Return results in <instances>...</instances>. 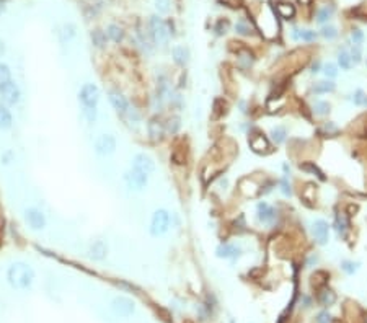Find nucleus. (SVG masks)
<instances>
[{
	"instance_id": "nucleus-9",
	"label": "nucleus",
	"mask_w": 367,
	"mask_h": 323,
	"mask_svg": "<svg viewBox=\"0 0 367 323\" xmlns=\"http://www.w3.org/2000/svg\"><path fill=\"white\" fill-rule=\"evenodd\" d=\"M25 220L33 230H41L46 227V217L41 211H38L35 208H28L25 211Z\"/></svg>"
},
{
	"instance_id": "nucleus-33",
	"label": "nucleus",
	"mask_w": 367,
	"mask_h": 323,
	"mask_svg": "<svg viewBox=\"0 0 367 323\" xmlns=\"http://www.w3.org/2000/svg\"><path fill=\"white\" fill-rule=\"evenodd\" d=\"M91 41H93V44H97L98 48H101V46H103L105 41H106V36H105L103 31L95 30V31L91 33Z\"/></svg>"
},
{
	"instance_id": "nucleus-47",
	"label": "nucleus",
	"mask_w": 367,
	"mask_h": 323,
	"mask_svg": "<svg viewBox=\"0 0 367 323\" xmlns=\"http://www.w3.org/2000/svg\"><path fill=\"white\" fill-rule=\"evenodd\" d=\"M318 69H320V64H318V62H315V64L312 66V72L317 74V72H318Z\"/></svg>"
},
{
	"instance_id": "nucleus-23",
	"label": "nucleus",
	"mask_w": 367,
	"mask_h": 323,
	"mask_svg": "<svg viewBox=\"0 0 367 323\" xmlns=\"http://www.w3.org/2000/svg\"><path fill=\"white\" fill-rule=\"evenodd\" d=\"M106 35L111 38L114 43H119V41H123V38H124V31H123V28H119L118 25H109Z\"/></svg>"
},
{
	"instance_id": "nucleus-25",
	"label": "nucleus",
	"mask_w": 367,
	"mask_h": 323,
	"mask_svg": "<svg viewBox=\"0 0 367 323\" xmlns=\"http://www.w3.org/2000/svg\"><path fill=\"white\" fill-rule=\"evenodd\" d=\"M286 136H287V132H286V128H283V126H276V128L271 131V139L274 140L276 144H283L286 140Z\"/></svg>"
},
{
	"instance_id": "nucleus-35",
	"label": "nucleus",
	"mask_w": 367,
	"mask_h": 323,
	"mask_svg": "<svg viewBox=\"0 0 367 323\" xmlns=\"http://www.w3.org/2000/svg\"><path fill=\"white\" fill-rule=\"evenodd\" d=\"M354 103L357 106H367V95L362 90H356V93H354Z\"/></svg>"
},
{
	"instance_id": "nucleus-11",
	"label": "nucleus",
	"mask_w": 367,
	"mask_h": 323,
	"mask_svg": "<svg viewBox=\"0 0 367 323\" xmlns=\"http://www.w3.org/2000/svg\"><path fill=\"white\" fill-rule=\"evenodd\" d=\"M132 168L140 170L149 175V173H152L155 170V163L152 160V157L145 155V154H137L134 159H132Z\"/></svg>"
},
{
	"instance_id": "nucleus-39",
	"label": "nucleus",
	"mask_w": 367,
	"mask_h": 323,
	"mask_svg": "<svg viewBox=\"0 0 367 323\" xmlns=\"http://www.w3.org/2000/svg\"><path fill=\"white\" fill-rule=\"evenodd\" d=\"M357 263H351V261H343L341 268H343V271H346L348 274H354L357 271Z\"/></svg>"
},
{
	"instance_id": "nucleus-8",
	"label": "nucleus",
	"mask_w": 367,
	"mask_h": 323,
	"mask_svg": "<svg viewBox=\"0 0 367 323\" xmlns=\"http://www.w3.org/2000/svg\"><path fill=\"white\" fill-rule=\"evenodd\" d=\"M111 309L119 317H129L134 313V302L128 297H116L111 304Z\"/></svg>"
},
{
	"instance_id": "nucleus-4",
	"label": "nucleus",
	"mask_w": 367,
	"mask_h": 323,
	"mask_svg": "<svg viewBox=\"0 0 367 323\" xmlns=\"http://www.w3.org/2000/svg\"><path fill=\"white\" fill-rule=\"evenodd\" d=\"M150 35L157 44H162V46L167 44L170 39V31H168L167 23L159 17H152L150 18Z\"/></svg>"
},
{
	"instance_id": "nucleus-20",
	"label": "nucleus",
	"mask_w": 367,
	"mask_h": 323,
	"mask_svg": "<svg viewBox=\"0 0 367 323\" xmlns=\"http://www.w3.org/2000/svg\"><path fill=\"white\" fill-rule=\"evenodd\" d=\"M217 256L219 258H237L240 255V248L237 245H229V243H224L217 248Z\"/></svg>"
},
{
	"instance_id": "nucleus-1",
	"label": "nucleus",
	"mask_w": 367,
	"mask_h": 323,
	"mask_svg": "<svg viewBox=\"0 0 367 323\" xmlns=\"http://www.w3.org/2000/svg\"><path fill=\"white\" fill-rule=\"evenodd\" d=\"M7 278H9V282H10L12 287L23 290V289L31 287V284H33L35 273L26 263L18 261V263H13L9 268V271H7Z\"/></svg>"
},
{
	"instance_id": "nucleus-14",
	"label": "nucleus",
	"mask_w": 367,
	"mask_h": 323,
	"mask_svg": "<svg viewBox=\"0 0 367 323\" xmlns=\"http://www.w3.org/2000/svg\"><path fill=\"white\" fill-rule=\"evenodd\" d=\"M314 237H315L317 243H320V245H325V243L328 242V224L325 222V220H322V219L315 220V224H314Z\"/></svg>"
},
{
	"instance_id": "nucleus-10",
	"label": "nucleus",
	"mask_w": 367,
	"mask_h": 323,
	"mask_svg": "<svg viewBox=\"0 0 367 323\" xmlns=\"http://www.w3.org/2000/svg\"><path fill=\"white\" fill-rule=\"evenodd\" d=\"M109 103H111V106L114 108V111L119 113V114H128V111L131 109L126 97H124L123 93L116 92V90L109 92Z\"/></svg>"
},
{
	"instance_id": "nucleus-15",
	"label": "nucleus",
	"mask_w": 367,
	"mask_h": 323,
	"mask_svg": "<svg viewBox=\"0 0 367 323\" xmlns=\"http://www.w3.org/2000/svg\"><path fill=\"white\" fill-rule=\"evenodd\" d=\"M106 243L103 240H97L95 243H91L90 248H88V256L91 259H103L106 256Z\"/></svg>"
},
{
	"instance_id": "nucleus-45",
	"label": "nucleus",
	"mask_w": 367,
	"mask_h": 323,
	"mask_svg": "<svg viewBox=\"0 0 367 323\" xmlns=\"http://www.w3.org/2000/svg\"><path fill=\"white\" fill-rule=\"evenodd\" d=\"M330 320H331V317H330V313H328V312H322L317 317V323H330Z\"/></svg>"
},
{
	"instance_id": "nucleus-44",
	"label": "nucleus",
	"mask_w": 367,
	"mask_h": 323,
	"mask_svg": "<svg viewBox=\"0 0 367 323\" xmlns=\"http://www.w3.org/2000/svg\"><path fill=\"white\" fill-rule=\"evenodd\" d=\"M178 128H179V120H178V118H173V120L168 121V131L170 132H176Z\"/></svg>"
},
{
	"instance_id": "nucleus-27",
	"label": "nucleus",
	"mask_w": 367,
	"mask_h": 323,
	"mask_svg": "<svg viewBox=\"0 0 367 323\" xmlns=\"http://www.w3.org/2000/svg\"><path fill=\"white\" fill-rule=\"evenodd\" d=\"M300 168H302L303 171H310V173H314V175H315V177H318V178L322 180V181L325 180V175H323V171L320 170V168L317 167L315 163H312V162L302 163V165H300Z\"/></svg>"
},
{
	"instance_id": "nucleus-30",
	"label": "nucleus",
	"mask_w": 367,
	"mask_h": 323,
	"mask_svg": "<svg viewBox=\"0 0 367 323\" xmlns=\"http://www.w3.org/2000/svg\"><path fill=\"white\" fill-rule=\"evenodd\" d=\"M320 132L325 134V136H337V134L340 132V129L334 123H325L322 126V129H320Z\"/></svg>"
},
{
	"instance_id": "nucleus-28",
	"label": "nucleus",
	"mask_w": 367,
	"mask_h": 323,
	"mask_svg": "<svg viewBox=\"0 0 367 323\" xmlns=\"http://www.w3.org/2000/svg\"><path fill=\"white\" fill-rule=\"evenodd\" d=\"M12 82V72L7 64H2L0 62V86H4L5 83Z\"/></svg>"
},
{
	"instance_id": "nucleus-48",
	"label": "nucleus",
	"mask_w": 367,
	"mask_h": 323,
	"mask_svg": "<svg viewBox=\"0 0 367 323\" xmlns=\"http://www.w3.org/2000/svg\"><path fill=\"white\" fill-rule=\"evenodd\" d=\"M5 4H7V0H0V12L5 9Z\"/></svg>"
},
{
	"instance_id": "nucleus-31",
	"label": "nucleus",
	"mask_w": 367,
	"mask_h": 323,
	"mask_svg": "<svg viewBox=\"0 0 367 323\" xmlns=\"http://www.w3.org/2000/svg\"><path fill=\"white\" fill-rule=\"evenodd\" d=\"M314 111H315L318 116H325V114L330 113V105H328L326 101H315Z\"/></svg>"
},
{
	"instance_id": "nucleus-22",
	"label": "nucleus",
	"mask_w": 367,
	"mask_h": 323,
	"mask_svg": "<svg viewBox=\"0 0 367 323\" xmlns=\"http://www.w3.org/2000/svg\"><path fill=\"white\" fill-rule=\"evenodd\" d=\"M276 12H278V15L281 18L289 20V18L294 17L295 9H294V5H291V4H278L276 5Z\"/></svg>"
},
{
	"instance_id": "nucleus-46",
	"label": "nucleus",
	"mask_w": 367,
	"mask_h": 323,
	"mask_svg": "<svg viewBox=\"0 0 367 323\" xmlns=\"http://www.w3.org/2000/svg\"><path fill=\"white\" fill-rule=\"evenodd\" d=\"M351 59H353V62L361 61V51H359V46H356V48H353V51H351Z\"/></svg>"
},
{
	"instance_id": "nucleus-12",
	"label": "nucleus",
	"mask_w": 367,
	"mask_h": 323,
	"mask_svg": "<svg viewBox=\"0 0 367 323\" xmlns=\"http://www.w3.org/2000/svg\"><path fill=\"white\" fill-rule=\"evenodd\" d=\"M256 217L261 224H272V220L276 217V212L268 202H260L256 208Z\"/></svg>"
},
{
	"instance_id": "nucleus-24",
	"label": "nucleus",
	"mask_w": 367,
	"mask_h": 323,
	"mask_svg": "<svg viewBox=\"0 0 367 323\" xmlns=\"http://www.w3.org/2000/svg\"><path fill=\"white\" fill-rule=\"evenodd\" d=\"M338 62H340L341 69H345V70H349L351 67H353V59H351V54H349L346 49L340 51V54H338Z\"/></svg>"
},
{
	"instance_id": "nucleus-18",
	"label": "nucleus",
	"mask_w": 367,
	"mask_h": 323,
	"mask_svg": "<svg viewBox=\"0 0 367 323\" xmlns=\"http://www.w3.org/2000/svg\"><path fill=\"white\" fill-rule=\"evenodd\" d=\"M317 301H318L320 305L330 307V305H333L334 302H337V294H334L331 289L322 287V290H320L318 296H317Z\"/></svg>"
},
{
	"instance_id": "nucleus-19",
	"label": "nucleus",
	"mask_w": 367,
	"mask_h": 323,
	"mask_svg": "<svg viewBox=\"0 0 367 323\" xmlns=\"http://www.w3.org/2000/svg\"><path fill=\"white\" fill-rule=\"evenodd\" d=\"M12 124H13V118H12L10 109L7 108V105L0 103V131L10 129Z\"/></svg>"
},
{
	"instance_id": "nucleus-3",
	"label": "nucleus",
	"mask_w": 367,
	"mask_h": 323,
	"mask_svg": "<svg viewBox=\"0 0 367 323\" xmlns=\"http://www.w3.org/2000/svg\"><path fill=\"white\" fill-rule=\"evenodd\" d=\"M170 228V214L165 209H159L154 212L150 220V233L154 237H160V235L167 233Z\"/></svg>"
},
{
	"instance_id": "nucleus-13",
	"label": "nucleus",
	"mask_w": 367,
	"mask_h": 323,
	"mask_svg": "<svg viewBox=\"0 0 367 323\" xmlns=\"http://www.w3.org/2000/svg\"><path fill=\"white\" fill-rule=\"evenodd\" d=\"M250 145L255 152L258 154H263V152H268L269 151V142L268 139L263 136L261 132L255 131V134H252V137H250Z\"/></svg>"
},
{
	"instance_id": "nucleus-16",
	"label": "nucleus",
	"mask_w": 367,
	"mask_h": 323,
	"mask_svg": "<svg viewBox=\"0 0 367 323\" xmlns=\"http://www.w3.org/2000/svg\"><path fill=\"white\" fill-rule=\"evenodd\" d=\"M334 227H337V232L345 239L349 230V219L345 212H338L337 214V217H334Z\"/></svg>"
},
{
	"instance_id": "nucleus-7",
	"label": "nucleus",
	"mask_w": 367,
	"mask_h": 323,
	"mask_svg": "<svg viewBox=\"0 0 367 323\" xmlns=\"http://www.w3.org/2000/svg\"><path fill=\"white\" fill-rule=\"evenodd\" d=\"M116 151V139L111 134H101L95 140V152L98 155H111Z\"/></svg>"
},
{
	"instance_id": "nucleus-6",
	"label": "nucleus",
	"mask_w": 367,
	"mask_h": 323,
	"mask_svg": "<svg viewBox=\"0 0 367 323\" xmlns=\"http://www.w3.org/2000/svg\"><path fill=\"white\" fill-rule=\"evenodd\" d=\"M20 97H21L20 89L13 80L5 83L4 86H0V101H2L4 105H9V106L17 105L20 101Z\"/></svg>"
},
{
	"instance_id": "nucleus-34",
	"label": "nucleus",
	"mask_w": 367,
	"mask_h": 323,
	"mask_svg": "<svg viewBox=\"0 0 367 323\" xmlns=\"http://www.w3.org/2000/svg\"><path fill=\"white\" fill-rule=\"evenodd\" d=\"M235 30H237L238 35H243V36H248L250 33H252V31H250V25L245 20H240L235 25Z\"/></svg>"
},
{
	"instance_id": "nucleus-40",
	"label": "nucleus",
	"mask_w": 367,
	"mask_h": 323,
	"mask_svg": "<svg viewBox=\"0 0 367 323\" xmlns=\"http://www.w3.org/2000/svg\"><path fill=\"white\" fill-rule=\"evenodd\" d=\"M351 39H353V43L356 46H359L362 43V39H364V35H362V31L361 30H354L353 33H351Z\"/></svg>"
},
{
	"instance_id": "nucleus-43",
	"label": "nucleus",
	"mask_w": 367,
	"mask_h": 323,
	"mask_svg": "<svg viewBox=\"0 0 367 323\" xmlns=\"http://www.w3.org/2000/svg\"><path fill=\"white\" fill-rule=\"evenodd\" d=\"M155 7H157V9L160 10V12H168V0H155Z\"/></svg>"
},
{
	"instance_id": "nucleus-29",
	"label": "nucleus",
	"mask_w": 367,
	"mask_h": 323,
	"mask_svg": "<svg viewBox=\"0 0 367 323\" xmlns=\"http://www.w3.org/2000/svg\"><path fill=\"white\" fill-rule=\"evenodd\" d=\"M333 90H334V83L330 82V80L318 82V83H315V86H314V92H315V93H328V92H333Z\"/></svg>"
},
{
	"instance_id": "nucleus-37",
	"label": "nucleus",
	"mask_w": 367,
	"mask_h": 323,
	"mask_svg": "<svg viewBox=\"0 0 367 323\" xmlns=\"http://www.w3.org/2000/svg\"><path fill=\"white\" fill-rule=\"evenodd\" d=\"M322 35L326 38V39H334L338 36V31H337V28L334 26H325L323 30H322Z\"/></svg>"
},
{
	"instance_id": "nucleus-38",
	"label": "nucleus",
	"mask_w": 367,
	"mask_h": 323,
	"mask_svg": "<svg viewBox=\"0 0 367 323\" xmlns=\"http://www.w3.org/2000/svg\"><path fill=\"white\" fill-rule=\"evenodd\" d=\"M80 2L83 4L85 9H100L101 4H103V0H80Z\"/></svg>"
},
{
	"instance_id": "nucleus-5",
	"label": "nucleus",
	"mask_w": 367,
	"mask_h": 323,
	"mask_svg": "<svg viewBox=\"0 0 367 323\" xmlns=\"http://www.w3.org/2000/svg\"><path fill=\"white\" fill-rule=\"evenodd\" d=\"M147 177H149L147 173L136 170V168H131L124 173V181H126L128 188H131V190L140 191V190H144L147 185Z\"/></svg>"
},
{
	"instance_id": "nucleus-32",
	"label": "nucleus",
	"mask_w": 367,
	"mask_h": 323,
	"mask_svg": "<svg viewBox=\"0 0 367 323\" xmlns=\"http://www.w3.org/2000/svg\"><path fill=\"white\" fill-rule=\"evenodd\" d=\"M331 15H333V7H323V9L317 13V21L318 23H325L328 18L331 17Z\"/></svg>"
},
{
	"instance_id": "nucleus-41",
	"label": "nucleus",
	"mask_w": 367,
	"mask_h": 323,
	"mask_svg": "<svg viewBox=\"0 0 367 323\" xmlns=\"http://www.w3.org/2000/svg\"><path fill=\"white\" fill-rule=\"evenodd\" d=\"M281 190L286 196H292V190H291V183H289L287 178H283L281 180Z\"/></svg>"
},
{
	"instance_id": "nucleus-2",
	"label": "nucleus",
	"mask_w": 367,
	"mask_h": 323,
	"mask_svg": "<svg viewBox=\"0 0 367 323\" xmlns=\"http://www.w3.org/2000/svg\"><path fill=\"white\" fill-rule=\"evenodd\" d=\"M79 101L82 105V109H97V105L100 101L98 86L93 83H85L79 92Z\"/></svg>"
},
{
	"instance_id": "nucleus-36",
	"label": "nucleus",
	"mask_w": 367,
	"mask_h": 323,
	"mask_svg": "<svg viewBox=\"0 0 367 323\" xmlns=\"http://www.w3.org/2000/svg\"><path fill=\"white\" fill-rule=\"evenodd\" d=\"M323 74L326 75V77H330V78H334L338 75V70H337V66L334 64H331V62H328V64L323 67Z\"/></svg>"
},
{
	"instance_id": "nucleus-26",
	"label": "nucleus",
	"mask_w": 367,
	"mask_h": 323,
	"mask_svg": "<svg viewBox=\"0 0 367 323\" xmlns=\"http://www.w3.org/2000/svg\"><path fill=\"white\" fill-rule=\"evenodd\" d=\"M294 38L297 39H303V41H315L317 39V33L315 31H312V30H294Z\"/></svg>"
},
{
	"instance_id": "nucleus-21",
	"label": "nucleus",
	"mask_w": 367,
	"mask_h": 323,
	"mask_svg": "<svg viewBox=\"0 0 367 323\" xmlns=\"http://www.w3.org/2000/svg\"><path fill=\"white\" fill-rule=\"evenodd\" d=\"M188 57H190V51L185 48V46H176L173 49V59L176 64L179 66H185L186 62H188Z\"/></svg>"
},
{
	"instance_id": "nucleus-42",
	"label": "nucleus",
	"mask_w": 367,
	"mask_h": 323,
	"mask_svg": "<svg viewBox=\"0 0 367 323\" xmlns=\"http://www.w3.org/2000/svg\"><path fill=\"white\" fill-rule=\"evenodd\" d=\"M227 28H229V21H224V20H221V21L217 23V28H216L217 35H222V33H225V31H227Z\"/></svg>"
},
{
	"instance_id": "nucleus-17",
	"label": "nucleus",
	"mask_w": 367,
	"mask_h": 323,
	"mask_svg": "<svg viewBox=\"0 0 367 323\" xmlns=\"http://www.w3.org/2000/svg\"><path fill=\"white\" fill-rule=\"evenodd\" d=\"M147 129H149V136L152 140H160L163 137V132H165V128H163V124L157 120V118L150 120Z\"/></svg>"
}]
</instances>
